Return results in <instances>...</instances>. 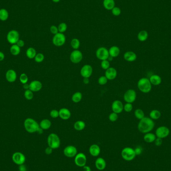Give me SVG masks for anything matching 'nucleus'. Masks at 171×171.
I'll return each mask as SVG.
<instances>
[{
    "mask_svg": "<svg viewBox=\"0 0 171 171\" xmlns=\"http://www.w3.org/2000/svg\"><path fill=\"white\" fill-rule=\"evenodd\" d=\"M53 149L52 148H51V147H50L49 146H48L47 148H46L45 152L46 154L47 155H50V154H51L52 152H53Z\"/></svg>",
    "mask_w": 171,
    "mask_h": 171,
    "instance_id": "603ef678",
    "label": "nucleus"
},
{
    "mask_svg": "<svg viewBox=\"0 0 171 171\" xmlns=\"http://www.w3.org/2000/svg\"><path fill=\"white\" fill-rule=\"evenodd\" d=\"M12 160L13 162L16 165H23L26 161V157L23 153L19 152H15L13 154Z\"/></svg>",
    "mask_w": 171,
    "mask_h": 171,
    "instance_id": "9b49d317",
    "label": "nucleus"
},
{
    "mask_svg": "<svg viewBox=\"0 0 171 171\" xmlns=\"http://www.w3.org/2000/svg\"><path fill=\"white\" fill-rule=\"evenodd\" d=\"M5 59V55L2 52L0 51V62L2 61Z\"/></svg>",
    "mask_w": 171,
    "mask_h": 171,
    "instance_id": "4d7b16f0",
    "label": "nucleus"
},
{
    "mask_svg": "<svg viewBox=\"0 0 171 171\" xmlns=\"http://www.w3.org/2000/svg\"><path fill=\"white\" fill-rule=\"evenodd\" d=\"M45 59V57L43 54H42V53H38L37 55H36L35 57L34 58L35 61L36 62L40 63H42V62Z\"/></svg>",
    "mask_w": 171,
    "mask_h": 171,
    "instance_id": "a19ab883",
    "label": "nucleus"
},
{
    "mask_svg": "<svg viewBox=\"0 0 171 171\" xmlns=\"http://www.w3.org/2000/svg\"><path fill=\"white\" fill-rule=\"evenodd\" d=\"M111 11L112 14L115 16H119L122 13L121 9L117 7H115Z\"/></svg>",
    "mask_w": 171,
    "mask_h": 171,
    "instance_id": "79ce46f5",
    "label": "nucleus"
},
{
    "mask_svg": "<svg viewBox=\"0 0 171 171\" xmlns=\"http://www.w3.org/2000/svg\"><path fill=\"white\" fill-rule=\"evenodd\" d=\"M19 171H27V167H26L25 165H21L19 166Z\"/></svg>",
    "mask_w": 171,
    "mask_h": 171,
    "instance_id": "5fc2aeb1",
    "label": "nucleus"
},
{
    "mask_svg": "<svg viewBox=\"0 0 171 171\" xmlns=\"http://www.w3.org/2000/svg\"><path fill=\"white\" fill-rule=\"evenodd\" d=\"M24 125L25 130L29 133L37 132L40 128L39 124L35 120L31 118H28L25 120Z\"/></svg>",
    "mask_w": 171,
    "mask_h": 171,
    "instance_id": "f03ea898",
    "label": "nucleus"
},
{
    "mask_svg": "<svg viewBox=\"0 0 171 171\" xmlns=\"http://www.w3.org/2000/svg\"><path fill=\"white\" fill-rule=\"evenodd\" d=\"M155 127V123L150 118L145 117L140 120L138 125V130L143 134H146L152 131Z\"/></svg>",
    "mask_w": 171,
    "mask_h": 171,
    "instance_id": "f257e3e1",
    "label": "nucleus"
},
{
    "mask_svg": "<svg viewBox=\"0 0 171 171\" xmlns=\"http://www.w3.org/2000/svg\"><path fill=\"white\" fill-rule=\"evenodd\" d=\"M117 71L113 67H110L106 70L105 76L108 80H113L117 77Z\"/></svg>",
    "mask_w": 171,
    "mask_h": 171,
    "instance_id": "a211bd4d",
    "label": "nucleus"
},
{
    "mask_svg": "<svg viewBox=\"0 0 171 171\" xmlns=\"http://www.w3.org/2000/svg\"><path fill=\"white\" fill-rule=\"evenodd\" d=\"M137 56L136 53L132 51H128L124 55V59L128 62H134L137 59Z\"/></svg>",
    "mask_w": 171,
    "mask_h": 171,
    "instance_id": "5701e85b",
    "label": "nucleus"
},
{
    "mask_svg": "<svg viewBox=\"0 0 171 171\" xmlns=\"http://www.w3.org/2000/svg\"><path fill=\"white\" fill-rule=\"evenodd\" d=\"M50 31L51 32V33L53 34L54 35L59 33L58 27L56 26H55V25H53V26H51L50 28Z\"/></svg>",
    "mask_w": 171,
    "mask_h": 171,
    "instance_id": "09e8293b",
    "label": "nucleus"
},
{
    "mask_svg": "<svg viewBox=\"0 0 171 171\" xmlns=\"http://www.w3.org/2000/svg\"><path fill=\"white\" fill-rule=\"evenodd\" d=\"M50 115L52 118L56 119L59 117V112L57 110H52V111L50 112Z\"/></svg>",
    "mask_w": 171,
    "mask_h": 171,
    "instance_id": "de8ad7c7",
    "label": "nucleus"
},
{
    "mask_svg": "<svg viewBox=\"0 0 171 171\" xmlns=\"http://www.w3.org/2000/svg\"><path fill=\"white\" fill-rule=\"evenodd\" d=\"M93 73V68L90 65H85L83 66L80 71L81 75L84 78H89Z\"/></svg>",
    "mask_w": 171,
    "mask_h": 171,
    "instance_id": "2eb2a0df",
    "label": "nucleus"
},
{
    "mask_svg": "<svg viewBox=\"0 0 171 171\" xmlns=\"http://www.w3.org/2000/svg\"><path fill=\"white\" fill-rule=\"evenodd\" d=\"M154 143H155V145L156 146H160L163 143L162 139L159 138H157V137L155 141H154Z\"/></svg>",
    "mask_w": 171,
    "mask_h": 171,
    "instance_id": "8fccbe9b",
    "label": "nucleus"
},
{
    "mask_svg": "<svg viewBox=\"0 0 171 171\" xmlns=\"http://www.w3.org/2000/svg\"><path fill=\"white\" fill-rule=\"evenodd\" d=\"M16 44L19 46V47H23L25 45V42L22 40L19 39V41L17 42Z\"/></svg>",
    "mask_w": 171,
    "mask_h": 171,
    "instance_id": "864d4df0",
    "label": "nucleus"
},
{
    "mask_svg": "<svg viewBox=\"0 0 171 171\" xmlns=\"http://www.w3.org/2000/svg\"><path fill=\"white\" fill-rule=\"evenodd\" d=\"M151 84L154 86H158L162 83L161 77L158 75H153L149 79Z\"/></svg>",
    "mask_w": 171,
    "mask_h": 171,
    "instance_id": "b1692460",
    "label": "nucleus"
},
{
    "mask_svg": "<svg viewBox=\"0 0 171 171\" xmlns=\"http://www.w3.org/2000/svg\"><path fill=\"white\" fill-rule=\"evenodd\" d=\"M42 86V84L39 81H33L29 84V89L33 92H36L40 91Z\"/></svg>",
    "mask_w": 171,
    "mask_h": 171,
    "instance_id": "f3484780",
    "label": "nucleus"
},
{
    "mask_svg": "<svg viewBox=\"0 0 171 171\" xmlns=\"http://www.w3.org/2000/svg\"><path fill=\"white\" fill-rule=\"evenodd\" d=\"M121 156L122 158L125 161H131L135 158L136 155L134 149L126 147L122 150Z\"/></svg>",
    "mask_w": 171,
    "mask_h": 171,
    "instance_id": "39448f33",
    "label": "nucleus"
},
{
    "mask_svg": "<svg viewBox=\"0 0 171 171\" xmlns=\"http://www.w3.org/2000/svg\"><path fill=\"white\" fill-rule=\"evenodd\" d=\"M52 1L54 3H59L61 0H52Z\"/></svg>",
    "mask_w": 171,
    "mask_h": 171,
    "instance_id": "e2e57ef3",
    "label": "nucleus"
},
{
    "mask_svg": "<svg viewBox=\"0 0 171 171\" xmlns=\"http://www.w3.org/2000/svg\"><path fill=\"white\" fill-rule=\"evenodd\" d=\"M101 66L103 69L106 70L110 67V63L108 60H103V61H102Z\"/></svg>",
    "mask_w": 171,
    "mask_h": 171,
    "instance_id": "ea45409f",
    "label": "nucleus"
},
{
    "mask_svg": "<svg viewBox=\"0 0 171 171\" xmlns=\"http://www.w3.org/2000/svg\"><path fill=\"white\" fill-rule=\"evenodd\" d=\"M58 28L59 33H64L67 31V25L65 23H60L58 26Z\"/></svg>",
    "mask_w": 171,
    "mask_h": 171,
    "instance_id": "58836bf2",
    "label": "nucleus"
},
{
    "mask_svg": "<svg viewBox=\"0 0 171 171\" xmlns=\"http://www.w3.org/2000/svg\"><path fill=\"white\" fill-rule=\"evenodd\" d=\"M170 132V131L169 128L166 126H160L156 130L155 135L157 138L163 139L167 138L169 136Z\"/></svg>",
    "mask_w": 171,
    "mask_h": 171,
    "instance_id": "6e6552de",
    "label": "nucleus"
},
{
    "mask_svg": "<svg viewBox=\"0 0 171 171\" xmlns=\"http://www.w3.org/2000/svg\"><path fill=\"white\" fill-rule=\"evenodd\" d=\"M133 108V105H132V103H127L124 106V110L126 112H130L132 111Z\"/></svg>",
    "mask_w": 171,
    "mask_h": 171,
    "instance_id": "49530a36",
    "label": "nucleus"
},
{
    "mask_svg": "<svg viewBox=\"0 0 171 171\" xmlns=\"http://www.w3.org/2000/svg\"><path fill=\"white\" fill-rule=\"evenodd\" d=\"M24 96H25V98L28 100H32L33 98H34L33 92L31 91L30 89L26 90L25 91V93H24Z\"/></svg>",
    "mask_w": 171,
    "mask_h": 171,
    "instance_id": "4c0bfd02",
    "label": "nucleus"
},
{
    "mask_svg": "<svg viewBox=\"0 0 171 171\" xmlns=\"http://www.w3.org/2000/svg\"><path fill=\"white\" fill-rule=\"evenodd\" d=\"M135 116L137 119L140 120L142 119L143 118L145 117V114L144 111L141 109H137L135 111Z\"/></svg>",
    "mask_w": 171,
    "mask_h": 171,
    "instance_id": "c9c22d12",
    "label": "nucleus"
},
{
    "mask_svg": "<svg viewBox=\"0 0 171 171\" xmlns=\"http://www.w3.org/2000/svg\"><path fill=\"white\" fill-rule=\"evenodd\" d=\"M137 94L133 89H129L124 94V99L125 102L129 103H133L136 100Z\"/></svg>",
    "mask_w": 171,
    "mask_h": 171,
    "instance_id": "9d476101",
    "label": "nucleus"
},
{
    "mask_svg": "<svg viewBox=\"0 0 171 171\" xmlns=\"http://www.w3.org/2000/svg\"><path fill=\"white\" fill-rule=\"evenodd\" d=\"M59 117L62 120H67L69 119L71 116V113L69 110L67 108H62L59 111Z\"/></svg>",
    "mask_w": 171,
    "mask_h": 171,
    "instance_id": "aec40b11",
    "label": "nucleus"
},
{
    "mask_svg": "<svg viewBox=\"0 0 171 171\" xmlns=\"http://www.w3.org/2000/svg\"><path fill=\"white\" fill-rule=\"evenodd\" d=\"M118 119V114L115 113L114 112H112L109 116V119L110 121L112 122H116Z\"/></svg>",
    "mask_w": 171,
    "mask_h": 171,
    "instance_id": "c03bdc74",
    "label": "nucleus"
},
{
    "mask_svg": "<svg viewBox=\"0 0 171 171\" xmlns=\"http://www.w3.org/2000/svg\"><path fill=\"white\" fill-rule=\"evenodd\" d=\"M139 90L143 93H148L152 90V84L149 79L147 78H142L137 84Z\"/></svg>",
    "mask_w": 171,
    "mask_h": 171,
    "instance_id": "7ed1b4c3",
    "label": "nucleus"
},
{
    "mask_svg": "<svg viewBox=\"0 0 171 171\" xmlns=\"http://www.w3.org/2000/svg\"><path fill=\"white\" fill-rule=\"evenodd\" d=\"M17 78V75L16 72L14 70H9L6 73V79L9 82H14L16 80Z\"/></svg>",
    "mask_w": 171,
    "mask_h": 171,
    "instance_id": "6ab92c4d",
    "label": "nucleus"
},
{
    "mask_svg": "<svg viewBox=\"0 0 171 171\" xmlns=\"http://www.w3.org/2000/svg\"><path fill=\"white\" fill-rule=\"evenodd\" d=\"M20 39V34L16 30H13L9 31L7 35V40L11 45L16 44Z\"/></svg>",
    "mask_w": 171,
    "mask_h": 171,
    "instance_id": "0eeeda50",
    "label": "nucleus"
},
{
    "mask_svg": "<svg viewBox=\"0 0 171 171\" xmlns=\"http://www.w3.org/2000/svg\"><path fill=\"white\" fill-rule=\"evenodd\" d=\"M64 154L66 157L68 158H73L78 154V150L76 147L70 145L65 148L64 149Z\"/></svg>",
    "mask_w": 171,
    "mask_h": 171,
    "instance_id": "4468645a",
    "label": "nucleus"
},
{
    "mask_svg": "<svg viewBox=\"0 0 171 171\" xmlns=\"http://www.w3.org/2000/svg\"><path fill=\"white\" fill-rule=\"evenodd\" d=\"M156 138H157V137L155 134L149 132V133L145 134L144 136V140L146 143H152L154 142Z\"/></svg>",
    "mask_w": 171,
    "mask_h": 171,
    "instance_id": "a878e982",
    "label": "nucleus"
},
{
    "mask_svg": "<svg viewBox=\"0 0 171 171\" xmlns=\"http://www.w3.org/2000/svg\"><path fill=\"white\" fill-rule=\"evenodd\" d=\"M96 55L97 58L101 61L107 60L110 56L109 50L103 47L99 48L96 51Z\"/></svg>",
    "mask_w": 171,
    "mask_h": 171,
    "instance_id": "1a4fd4ad",
    "label": "nucleus"
},
{
    "mask_svg": "<svg viewBox=\"0 0 171 171\" xmlns=\"http://www.w3.org/2000/svg\"><path fill=\"white\" fill-rule=\"evenodd\" d=\"M113 57H112L111 56H109V58H108L107 60H108L109 62H111V61H112L113 60Z\"/></svg>",
    "mask_w": 171,
    "mask_h": 171,
    "instance_id": "680f3d73",
    "label": "nucleus"
},
{
    "mask_svg": "<svg viewBox=\"0 0 171 171\" xmlns=\"http://www.w3.org/2000/svg\"><path fill=\"white\" fill-rule=\"evenodd\" d=\"M75 129L78 131H81L84 130L86 127V124L84 121H77L75 123L74 125Z\"/></svg>",
    "mask_w": 171,
    "mask_h": 171,
    "instance_id": "c85d7f7f",
    "label": "nucleus"
},
{
    "mask_svg": "<svg viewBox=\"0 0 171 171\" xmlns=\"http://www.w3.org/2000/svg\"><path fill=\"white\" fill-rule=\"evenodd\" d=\"M47 142L48 146L53 149L59 148L61 144V141L59 137L55 133H51L48 136Z\"/></svg>",
    "mask_w": 171,
    "mask_h": 171,
    "instance_id": "20e7f679",
    "label": "nucleus"
},
{
    "mask_svg": "<svg viewBox=\"0 0 171 171\" xmlns=\"http://www.w3.org/2000/svg\"><path fill=\"white\" fill-rule=\"evenodd\" d=\"M26 56L30 59H33L37 55V52L34 48L30 47L26 51Z\"/></svg>",
    "mask_w": 171,
    "mask_h": 171,
    "instance_id": "c756f323",
    "label": "nucleus"
},
{
    "mask_svg": "<svg viewBox=\"0 0 171 171\" xmlns=\"http://www.w3.org/2000/svg\"><path fill=\"white\" fill-rule=\"evenodd\" d=\"M109 53L110 56H111L113 58H116L119 55L120 53V50L119 48L116 46H113L110 48L109 50Z\"/></svg>",
    "mask_w": 171,
    "mask_h": 171,
    "instance_id": "393cba45",
    "label": "nucleus"
},
{
    "mask_svg": "<svg viewBox=\"0 0 171 171\" xmlns=\"http://www.w3.org/2000/svg\"><path fill=\"white\" fill-rule=\"evenodd\" d=\"M43 130L40 127L39 130H38L37 133H38L39 134H41L43 133Z\"/></svg>",
    "mask_w": 171,
    "mask_h": 171,
    "instance_id": "052dcab7",
    "label": "nucleus"
},
{
    "mask_svg": "<svg viewBox=\"0 0 171 171\" xmlns=\"http://www.w3.org/2000/svg\"><path fill=\"white\" fill-rule=\"evenodd\" d=\"M83 82H84L85 84H88L89 82H90L89 78H84V80H83Z\"/></svg>",
    "mask_w": 171,
    "mask_h": 171,
    "instance_id": "13d9d810",
    "label": "nucleus"
},
{
    "mask_svg": "<svg viewBox=\"0 0 171 171\" xmlns=\"http://www.w3.org/2000/svg\"><path fill=\"white\" fill-rule=\"evenodd\" d=\"M10 51L11 53L13 55L18 56L21 52V48L19 47L17 44H14V45H12L11 47Z\"/></svg>",
    "mask_w": 171,
    "mask_h": 171,
    "instance_id": "7c9ffc66",
    "label": "nucleus"
},
{
    "mask_svg": "<svg viewBox=\"0 0 171 171\" xmlns=\"http://www.w3.org/2000/svg\"><path fill=\"white\" fill-rule=\"evenodd\" d=\"M95 166L99 170H103L106 167V162L105 160L101 157L97 158L95 161Z\"/></svg>",
    "mask_w": 171,
    "mask_h": 171,
    "instance_id": "412c9836",
    "label": "nucleus"
},
{
    "mask_svg": "<svg viewBox=\"0 0 171 171\" xmlns=\"http://www.w3.org/2000/svg\"><path fill=\"white\" fill-rule=\"evenodd\" d=\"M104 7L107 10H112L115 7L114 0H104Z\"/></svg>",
    "mask_w": 171,
    "mask_h": 171,
    "instance_id": "bb28decb",
    "label": "nucleus"
},
{
    "mask_svg": "<svg viewBox=\"0 0 171 171\" xmlns=\"http://www.w3.org/2000/svg\"><path fill=\"white\" fill-rule=\"evenodd\" d=\"M9 14L8 11L5 9H0V20L6 21L8 19Z\"/></svg>",
    "mask_w": 171,
    "mask_h": 171,
    "instance_id": "473e14b6",
    "label": "nucleus"
},
{
    "mask_svg": "<svg viewBox=\"0 0 171 171\" xmlns=\"http://www.w3.org/2000/svg\"><path fill=\"white\" fill-rule=\"evenodd\" d=\"M71 45L73 49L74 50H78L80 46V42L78 39L74 38L71 42Z\"/></svg>",
    "mask_w": 171,
    "mask_h": 171,
    "instance_id": "e433bc0d",
    "label": "nucleus"
},
{
    "mask_svg": "<svg viewBox=\"0 0 171 171\" xmlns=\"http://www.w3.org/2000/svg\"><path fill=\"white\" fill-rule=\"evenodd\" d=\"M148 38V33L145 30L140 31L138 34V39L140 41H146Z\"/></svg>",
    "mask_w": 171,
    "mask_h": 171,
    "instance_id": "2f4dec72",
    "label": "nucleus"
},
{
    "mask_svg": "<svg viewBox=\"0 0 171 171\" xmlns=\"http://www.w3.org/2000/svg\"><path fill=\"white\" fill-rule=\"evenodd\" d=\"M83 171H91V168L86 165L83 167Z\"/></svg>",
    "mask_w": 171,
    "mask_h": 171,
    "instance_id": "6e6d98bb",
    "label": "nucleus"
},
{
    "mask_svg": "<svg viewBox=\"0 0 171 171\" xmlns=\"http://www.w3.org/2000/svg\"><path fill=\"white\" fill-rule=\"evenodd\" d=\"M135 150V152L136 153V156L137 155H140L142 154V153L143 149L141 147H137Z\"/></svg>",
    "mask_w": 171,
    "mask_h": 171,
    "instance_id": "3c124183",
    "label": "nucleus"
},
{
    "mask_svg": "<svg viewBox=\"0 0 171 171\" xmlns=\"http://www.w3.org/2000/svg\"><path fill=\"white\" fill-rule=\"evenodd\" d=\"M23 88L27 90H29V84H23Z\"/></svg>",
    "mask_w": 171,
    "mask_h": 171,
    "instance_id": "bf43d9fd",
    "label": "nucleus"
},
{
    "mask_svg": "<svg viewBox=\"0 0 171 171\" xmlns=\"http://www.w3.org/2000/svg\"><path fill=\"white\" fill-rule=\"evenodd\" d=\"M66 41V36L64 34L59 32L54 36L52 40V42L56 47H61L64 45Z\"/></svg>",
    "mask_w": 171,
    "mask_h": 171,
    "instance_id": "423d86ee",
    "label": "nucleus"
},
{
    "mask_svg": "<svg viewBox=\"0 0 171 171\" xmlns=\"http://www.w3.org/2000/svg\"><path fill=\"white\" fill-rule=\"evenodd\" d=\"M20 81L22 84H27L28 81V77L25 73H23L20 75Z\"/></svg>",
    "mask_w": 171,
    "mask_h": 171,
    "instance_id": "37998d69",
    "label": "nucleus"
},
{
    "mask_svg": "<svg viewBox=\"0 0 171 171\" xmlns=\"http://www.w3.org/2000/svg\"><path fill=\"white\" fill-rule=\"evenodd\" d=\"M87 163V157L84 153H79L75 157V164L80 167L85 166Z\"/></svg>",
    "mask_w": 171,
    "mask_h": 171,
    "instance_id": "f8f14e48",
    "label": "nucleus"
},
{
    "mask_svg": "<svg viewBox=\"0 0 171 171\" xmlns=\"http://www.w3.org/2000/svg\"><path fill=\"white\" fill-rule=\"evenodd\" d=\"M108 80L105 76H102L100 77L98 79V83L100 85H104L107 83Z\"/></svg>",
    "mask_w": 171,
    "mask_h": 171,
    "instance_id": "a18cd8bd",
    "label": "nucleus"
},
{
    "mask_svg": "<svg viewBox=\"0 0 171 171\" xmlns=\"http://www.w3.org/2000/svg\"><path fill=\"white\" fill-rule=\"evenodd\" d=\"M161 116V112L158 110H153L150 113V118L153 120L159 119Z\"/></svg>",
    "mask_w": 171,
    "mask_h": 171,
    "instance_id": "f704fd0d",
    "label": "nucleus"
},
{
    "mask_svg": "<svg viewBox=\"0 0 171 171\" xmlns=\"http://www.w3.org/2000/svg\"><path fill=\"white\" fill-rule=\"evenodd\" d=\"M112 110L113 112L118 114L122 113L124 110V105L121 101L115 100L114 101L112 105Z\"/></svg>",
    "mask_w": 171,
    "mask_h": 171,
    "instance_id": "dca6fc26",
    "label": "nucleus"
},
{
    "mask_svg": "<svg viewBox=\"0 0 171 171\" xmlns=\"http://www.w3.org/2000/svg\"><path fill=\"white\" fill-rule=\"evenodd\" d=\"M70 59L74 64L80 63L83 59L82 53L78 50H75L71 53Z\"/></svg>",
    "mask_w": 171,
    "mask_h": 171,
    "instance_id": "ddd939ff",
    "label": "nucleus"
},
{
    "mask_svg": "<svg viewBox=\"0 0 171 171\" xmlns=\"http://www.w3.org/2000/svg\"><path fill=\"white\" fill-rule=\"evenodd\" d=\"M52 123L49 119H44L40 123V127L43 130H48L51 126Z\"/></svg>",
    "mask_w": 171,
    "mask_h": 171,
    "instance_id": "cd10ccee",
    "label": "nucleus"
},
{
    "mask_svg": "<svg viewBox=\"0 0 171 171\" xmlns=\"http://www.w3.org/2000/svg\"><path fill=\"white\" fill-rule=\"evenodd\" d=\"M89 152L93 157H97L100 154L101 149L98 145L93 144L90 147Z\"/></svg>",
    "mask_w": 171,
    "mask_h": 171,
    "instance_id": "4be33fe9",
    "label": "nucleus"
},
{
    "mask_svg": "<svg viewBox=\"0 0 171 171\" xmlns=\"http://www.w3.org/2000/svg\"><path fill=\"white\" fill-rule=\"evenodd\" d=\"M82 94L80 92H77L75 93L72 97V100L74 103H79L82 99Z\"/></svg>",
    "mask_w": 171,
    "mask_h": 171,
    "instance_id": "72a5a7b5",
    "label": "nucleus"
}]
</instances>
